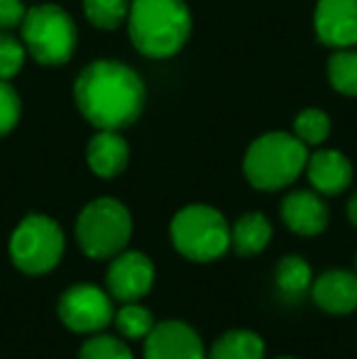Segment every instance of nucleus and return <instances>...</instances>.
Wrapping results in <instances>:
<instances>
[{"label":"nucleus","instance_id":"obj_1","mask_svg":"<svg viewBox=\"0 0 357 359\" xmlns=\"http://www.w3.org/2000/svg\"><path fill=\"white\" fill-rule=\"evenodd\" d=\"M74 100L95 130H123L142 113L144 83L125 64L98 59L79 74Z\"/></svg>","mask_w":357,"mask_h":359},{"label":"nucleus","instance_id":"obj_2","mask_svg":"<svg viewBox=\"0 0 357 359\" xmlns=\"http://www.w3.org/2000/svg\"><path fill=\"white\" fill-rule=\"evenodd\" d=\"M128 29L135 49L144 57H174L191 34V13L184 0H133Z\"/></svg>","mask_w":357,"mask_h":359},{"label":"nucleus","instance_id":"obj_3","mask_svg":"<svg viewBox=\"0 0 357 359\" xmlns=\"http://www.w3.org/2000/svg\"><path fill=\"white\" fill-rule=\"evenodd\" d=\"M309 147L296 135L267 133L257 137L245 151L243 171L250 186L257 191H281L291 186L306 169Z\"/></svg>","mask_w":357,"mask_h":359},{"label":"nucleus","instance_id":"obj_4","mask_svg":"<svg viewBox=\"0 0 357 359\" xmlns=\"http://www.w3.org/2000/svg\"><path fill=\"white\" fill-rule=\"evenodd\" d=\"M76 245L88 259L105 262L128 250L133 240V215L118 198L100 196L81 208L74 225Z\"/></svg>","mask_w":357,"mask_h":359},{"label":"nucleus","instance_id":"obj_5","mask_svg":"<svg viewBox=\"0 0 357 359\" xmlns=\"http://www.w3.org/2000/svg\"><path fill=\"white\" fill-rule=\"evenodd\" d=\"M169 240L184 259L210 264L230 250V222L213 205L191 203L172 217Z\"/></svg>","mask_w":357,"mask_h":359},{"label":"nucleus","instance_id":"obj_6","mask_svg":"<svg viewBox=\"0 0 357 359\" xmlns=\"http://www.w3.org/2000/svg\"><path fill=\"white\" fill-rule=\"evenodd\" d=\"M67 235L54 217L29 213L15 225L8 240L10 264L25 276H47L62 264Z\"/></svg>","mask_w":357,"mask_h":359},{"label":"nucleus","instance_id":"obj_7","mask_svg":"<svg viewBox=\"0 0 357 359\" xmlns=\"http://www.w3.org/2000/svg\"><path fill=\"white\" fill-rule=\"evenodd\" d=\"M76 25L72 15L59 5H34L25 13L22 44L34 62L44 67L67 64L76 52Z\"/></svg>","mask_w":357,"mask_h":359},{"label":"nucleus","instance_id":"obj_8","mask_svg":"<svg viewBox=\"0 0 357 359\" xmlns=\"http://www.w3.org/2000/svg\"><path fill=\"white\" fill-rule=\"evenodd\" d=\"M57 318L69 332L95 335L113 325L115 301L93 281H76L67 286L57 301Z\"/></svg>","mask_w":357,"mask_h":359},{"label":"nucleus","instance_id":"obj_9","mask_svg":"<svg viewBox=\"0 0 357 359\" xmlns=\"http://www.w3.org/2000/svg\"><path fill=\"white\" fill-rule=\"evenodd\" d=\"M157 281L154 262L140 250H123L115 255L105 271V291L115 303H135L149 296Z\"/></svg>","mask_w":357,"mask_h":359},{"label":"nucleus","instance_id":"obj_10","mask_svg":"<svg viewBox=\"0 0 357 359\" xmlns=\"http://www.w3.org/2000/svg\"><path fill=\"white\" fill-rule=\"evenodd\" d=\"M142 342L144 359H206L208 355L198 330L179 318L159 320Z\"/></svg>","mask_w":357,"mask_h":359},{"label":"nucleus","instance_id":"obj_11","mask_svg":"<svg viewBox=\"0 0 357 359\" xmlns=\"http://www.w3.org/2000/svg\"><path fill=\"white\" fill-rule=\"evenodd\" d=\"M281 222L286 230L299 237H318L325 232L330 222V210L321 194L306 189H296L281 201Z\"/></svg>","mask_w":357,"mask_h":359},{"label":"nucleus","instance_id":"obj_12","mask_svg":"<svg viewBox=\"0 0 357 359\" xmlns=\"http://www.w3.org/2000/svg\"><path fill=\"white\" fill-rule=\"evenodd\" d=\"M316 34L335 49L357 44V0H318L316 5Z\"/></svg>","mask_w":357,"mask_h":359},{"label":"nucleus","instance_id":"obj_13","mask_svg":"<svg viewBox=\"0 0 357 359\" xmlns=\"http://www.w3.org/2000/svg\"><path fill=\"white\" fill-rule=\"evenodd\" d=\"M309 293L328 316H350L357 311V271L325 269L314 279Z\"/></svg>","mask_w":357,"mask_h":359},{"label":"nucleus","instance_id":"obj_14","mask_svg":"<svg viewBox=\"0 0 357 359\" xmlns=\"http://www.w3.org/2000/svg\"><path fill=\"white\" fill-rule=\"evenodd\" d=\"M306 176L316 194L321 196H340L353 184V164L338 149H318L309 154L306 161Z\"/></svg>","mask_w":357,"mask_h":359},{"label":"nucleus","instance_id":"obj_15","mask_svg":"<svg viewBox=\"0 0 357 359\" xmlns=\"http://www.w3.org/2000/svg\"><path fill=\"white\" fill-rule=\"evenodd\" d=\"M88 169L100 179H115L128 169L130 147L118 130H98L86 147Z\"/></svg>","mask_w":357,"mask_h":359},{"label":"nucleus","instance_id":"obj_16","mask_svg":"<svg viewBox=\"0 0 357 359\" xmlns=\"http://www.w3.org/2000/svg\"><path fill=\"white\" fill-rule=\"evenodd\" d=\"M274 237L269 217L264 213H245L230 225V250L240 257H257L269 247Z\"/></svg>","mask_w":357,"mask_h":359},{"label":"nucleus","instance_id":"obj_17","mask_svg":"<svg viewBox=\"0 0 357 359\" xmlns=\"http://www.w3.org/2000/svg\"><path fill=\"white\" fill-rule=\"evenodd\" d=\"M206 359H267V345L260 332L250 327H233L208 347Z\"/></svg>","mask_w":357,"mask_h":359},{"label":"nucleus","instance_id":"obj_18","mask_svg":"<svg viewBox=\"0 0 357 359\" xmlns=\"http://www.w3.org/2000/svg\"><path fill=\"white\" fill-rule=\"evenodd\" d=\"M314 269H311L309 259H304L301 255H286L276 262L274 269V284L279 288L281 296L299 298L304 293L311 291L314 284Z\"/></svg>","mask_w":357,"mask_h":359},{"label":"nucleus","instance_id":"obj_19","mask_svg":"<svg viewBox=\"0 0 357 359\" xmlns=\"http://www.w3.org/2000/svg\"><path fill=\"white\" fill-rule=\"evenodd\" d=\"M157 325L154 313L147 306H142L140 301L135 303H120V308H115L113 327L118 330L120 337H125L128 342H137L152 332V327Z\"/></svg>","mask_w":357,"mask_h":359},{"label":"nucleus","instance_id":"obj_20","mask_svg":"<svg viewBox=\"0 0 357 359\" xmlns=\"http://www.w3.org/2000/svg\"><path fill=\"white\" fill-rule=\"evenodd\" d=\"M79 359H135V352L125 337L108 335L103 330L88 335V340L79 350Z\"/></svg>","mask_w":357,"mask_h":359},{"label":"nucleus","instance_id":"obj_21","mask_svg":"<svg viewBox=\"0 0 357 359\" xmlns=\"http://www.w3.org/2000/svg\"><path fill=\"white\" fill-rule=\"evenodd\" d=\"M328 81L343 95H357V52L353 47L340 49L330 57Z\"/></svg>","mask_w":357,"mask_h":359},{"label":"nucleus","instance_id":"obj_22","mask_svg":"<svg viewBox=\"0 0 357 359\" xmlns=\"http://www.w3.org/2000/svg\"><path fill=\"white\" fill-rule=\"evenodd\" d=\"M88 22L98 29H115L130 13V0H83Z\"/></svg>","mask_w":357,"mask_h":359},{"label":"nucleus","instance_id":"obj_23","mask_svg":"<svg viewBox=\"0 0 357 359\" xmlns=\"http://www.w3.org/2000/svg\"><path fill=\"white\" fill-rule=\"evenodd\" d=\"M294 135L301 140L306 147H318L328 140L330 135V118L323 110H301L294 118Z\"/></svg>","mask_w":357,"mask_h":359},{"label":"nucleus","instance_id":"obj_24","mask_svg":"<svg viewBox=\"0 0 357 359\" xmlns=\"http://www.w3.org/2000/svg\"><path fill=\"white\" fill-rule=\"evenodd\" d=\"M25 44L15 39L13 34L0 32V79L10 81L13 76L20 74L25 64Z\"/></svg>","mask_w":357,"mask_h":359},{"label":"nucleus","instance_id":"obj_25","mask_svg":"<svg viewBox=\"0 0 357 359\" xmlns=\"http://www.w3.org/2000/svg\"><path fill=\"white\" fill-rule=\"evenodd\" d=\"M20 120V95L8 81L0 79V140L13 133Z\"/></svg>","mask_w":357,"mask_h":359},{"label":"nucleus","instance_id":"obj_26","mask_svg":"<svg viewBox=\"0 0 357 359\" xmlns=\"http://www.w3.org/2000/svg\"><path fill=\"white\" fill-rule=\"evenodd\" d=\"M25 5L22 0H0V32L15 29L25 20Z\"/></svg>","mask_w":357,"mask_h":359},{"label":"nucleus","instance_id":"obj_27","mask_svg":"<svg viewBox=\"0 0 357 359\" xmlns=\"http://www.w3.org/2000/svg\"><path fill=\"white\" fill-rule=\"evenodd\" d=\"M348 220H350V225L357 227V194L348 201Z\"/></svg>","mask_w":357,"mask_h":359},{"label":"nucleus","instance_id":"obj_28","mask_svg":"<svg viewBox=\"0 0 357 359\" xmlns=\"http://www.w3.org/2000/svg\"><path fill=\"white\" fill-rule=\"evenodd\" d=\"M274 359H299V357H291V355H284V357H274Z\"/></svg>","mask_w":357,"mask_h":359},{"label":"nucleus","instance_id":"obj_29","mask_svg":"<svg viewBox=\"0 0 357 359\" xmlns=\"http://www.w3.org/2000/svg\"><path fill=\"white\" fill-rule=\"evenodd\" d=\"M355 271H357V252H355Z\"/></svg>","mask_w":357,"mask_h":359}]
</instances>
